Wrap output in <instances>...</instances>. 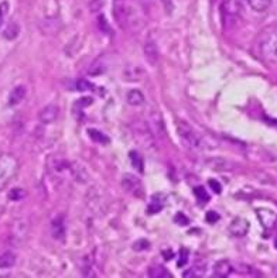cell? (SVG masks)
Wrapping results in <instances>:
<instances>
[{
	"label": "cell",
	"instance_id": "obj_1",
	"mask_svg": "<svg viewBox=\"0 0 277 278\" xmlns=\"http://www.w3.org/2000/svg\"><path fill=\"white\" fill-rule=\"evenodd\" d=\"M256 53L269 64H277V26L269 27L260 34L256 43Z\"/></svg>",
	"mask_w": 277,
	"mask_h": 278
},
{
	"label": "cell",
	"instance_id": "obj_2",
	"mask_svg": "<svg viewBox=\"0 0 277 278\" xmlns=\"http://www.w3.org/2000/svg\"><path fill=\"white\" fill-rule=\"evenodd\" d=\"M175 128H177L178 136L181 137L182 141H184L190 149L200 151L205 147V141L203 140V137H201V136L194 130L191 124H188L187 122H184V120H177Z\"/></svg>",
	"mask_w": 277,
	"mask_h": 278
},
{
	"label": "cell",
	"instance_id": "obj_3",
	"mask_svg": "<svg viewBox=\"0 0 277 278\" xmlns=\"http://www.w3.org/2000/svg\"><path fill=\"white\" fill-rule=\"evenodd\" d=\"M19 168V161L11 154L0 155V191L13 180Z\"/></svg>",
	"mask_w": 277,
	"mask_h": 278
},
{
	"label": "cell",
	"instance_id": "obj_4",
	"mask_svg": "<svg viewBox=\"0 0 277 278\" xmlns=\"http://www.w3.org/2000/svg\"><path fill=\"white\" fill-rule=\"evenodd\" d=\"M133 131H135V136L138 137V141H141L146 147H150V144H153V133L150 130L149 124L146 123H136L133 126Z\"/></svg>",
	"mask_w": 277,
	"mask_h": 278
},
{
	"label": "cell",
	"instance_id": "obj_5",
	"mask_svg": "<svg viewBox=\"0 0 277 278\" xmlns=\"http://www.w3.org/2000/svg\"><path fill=\"white\" fill-rule=\"evenodd\" d=\"M122 185L123 188L128 191L129 193L135 195V196H141L143 195V186H141V182L138 181V178L133 177V175H129L126 174L122 180Z\"/></svg>",
	"mask_w": 277,
	"mask_h": 278
},
{
	"label": "cell",
	"instance_id": "obj_6",
	"mask_svg": "<svg viewBox=\"0 0 277 278\" xmlns=\"http://www.w3.org/2000/svg\"><path fill=\"white\" fill-rule=\"evenodd\" d=\"M257 217H259V220H260V223L262 226L267 229V230H270V229H273L277 223V214L276 212H273V211H270V209H265V208H262V209H257Z\"/></svg>",
	"mask_w": 277,
	"mask_h": 278
},
{
	"label": "cell",
	"instance_id": "obj_7",
	"mask_svg": "<svg viewBox=\"0 0 277 278\" xmlns=\"http://www.w3.org/2000/svg\"><path fill=\"white\" fill-rule=\"evenodd\" d=\"M143 53H144V58L146 61L149 62L151 66L159 62V48H157V44L154 43L153 40H147L144 45H143Z\"/></svg>",
	"mask_w": 277,
	"mask_h": 278
},
{
	"label": "cell",
	"instance_id": "obj_8",
	"mask_svg": "<svg viewBox=\"0 0 277 278\" xmlns=\"http://www.w3.org/2000/svg\"><path fill=\"white\" fill-rule=\"evenodd\" d=\"M222 10L229 17H238L243 10V0H224Z\"/></svg>",
	"mask_w": 277,
	"mask_h": 278
},
{
	"label": "cell",
	"instance_id": "obj_9",
	"mask_svg": "<svg viewBox=\"0 0 277 278\" xmlns=\"http://www.w3.org/2000/svg\"><path fill=\"white\" fill-rule=\"evenodd\" d=\"M232 271H234V266H232L231 261H228V260H219V261H216L215 266H213V277H229V276L232 274Z\"/></svg>",
	"mask_w": 277,
	"mask_h": 278
},
{
	"label": "cell",
	"instance_id": "obj_10",
	"mask_svg": "<svg viewBox=\"0 0 277 278\" xmlns=\"http://www.w3.org/2000/svg\"><path fill=\"white\" fill-rule=\"evenodd\" d=\"M58 118V107L55 105H47L41 109V112L38 113V119L44 124H50L54 123Z\"/></svg>",
	"mask_w": 277,
	"mask_h": 278
},
{
	"label": "cell",
	"instance_id": "obj_11",
	"mask_svg": "<svg viewBox=\"0 0 277 278\" xmlns=\"http://www.w3.org/2000/svg\"><path fill=\"white\" fill-rule=\"evenodd\" d=\"M229 232L234 236H238V237L245 236L249 232V222L246 219H242V217H236L229 225Z\"/></svg>",
	"mask_w": 277,
	"mask_h": 278
},
{
	"label": "cell",
	"instance_id": "obj_12",
	"mask_svg": "<svg viewBox=\"0 0 277 278\" xmlns=\"http://www.w3.org/2000/svg\"><path fill=\"white\" fill-rule=\"evenodd\" d=\"M149 127L153 133V136H163L164 134V123H163V119H161L159 112H153L150 115Z\"/></svg>",
	"mask_w": 277,
	"mask_h": 278
},
{
	"label": "cell",
	"instance_id": "obj_13",
	"mask_svg": "<svg viewBox=\"0 0 277 278\" xmlns=\"http://www.w3.org/2000/svg\"><path fill=\"white\" fill-rule=\"evenodd\" d=\"M51 233L55 239L63 240L65 236V225H64V217L63 216H57L55 219H53L51 222Z\"/></svg>",
	"mask_w": 277,
	"mask_h": 278
},
{
	"label": "cell",
	"instance_id": "obj_14",
	"mask_svg": "<svg viewBox=\"0 0 277 278\" xmlns=\"http://www.w3.org/2000/svg\"><path fill=\"white\" fill-rule=\"evenodd\" d=\"M107 65L105 62V58L104 57H101V58H98L95 60L92 64L89 65V68H88V75L91 76H98V75H102L105 71H106Z\"/></svg>",
	"mask_w": 277,
	"mask_h": 278
},
{
	"label": "cell",
	"instance_id": "obj_15",
	"mask_svg": "<svg viewBox=\"0 0 277 278\" xmlns=\"http://www.w3.org/2000/svg\"><path fill=\"white\" fill-rule=\"evenodd\" d=\"M164 205H166V196H163L161 193H157V195H154L153 198H151V202L149 203V208H147V211H149V214H159L161 209L164 208Z\"/></svg>",
	"mask_w": 277,
	"mask_h": 278
},
{
	"label": "cell",
	"instance_id": "obj_16",
	"mask_svg": "<svg viewBox=\"0 0 277 278\" xmlns=\"http://www.w3.org/2000/svg\"><path fill=\"white\" fill-rule=\"evenodd\" d=\"M26 92L27 91H26V88L23 85L16 86L10 92V95H9V105H11V106L19 105L23 99H24V96H26Z\"/></svg>",
	"mask_w": 277,
	"mask_h": 278
},
{
	"label": "cell",
	"instance_id": "obj_17",
	"mask_svg": "<svg viewBox=\"0 0 277 278\" xmlns=\"http://www.w3.org/2000/svg\"><path fill=\"white\" fill-rule=\"evenodd\" d=\"M126 99H128V103L130 106H141L144 103V95L140 91H138V89L129 91L128 95H126Z\"/></svg>",
	"mask_w": 277,
	"mask_h": 278
},
{
	"label": "cell",
	"instance_id": "obj_18",
	"mask_svg": "<svg viewBox=\"0 0 277 278\" xmlns=\"http://www.w3.org/2000/svg\"><path fill=\"white\" fill-rule=\"evenodd\" d=\"M273 0H246V3L249 4V7L255 11H266Z\"/></svg>",
	"mask_w": 277,
	"mask_h": 278
},
{
	"label": "cell",
	"instance_id": "obj_19",
	"mask_svg": "<svg viewBox=\"0 0 277 278\" xmlns=\"http://www.w3.org/2000/svg\"><path fill=\"white\" fill-rule=\"evenodd\" d=\"M16 264V254L11 251H4L0 254V268H10Z\"/></svg>",
	"mask_w": 277,
	"mask_h": 278
},
{
	"label": "cell",
	"instance_id": "obj_20",
	"mask_svg": "<svg viewBox=\"0 0 277 278\" xmlns=\"http://www.w3.org/2000/svg\"><path fill=\"white\" fill-rule=\"evenodd\" d=\"M204 274H205V266H198V264H195V266H192L191 268H188L184 274H182V277L184 278H200V277H204Z\"/></svg>",
	"mask_w": 277,
	"mask_h": 278
},
{
	"label": "cell",
	"instance_id": "obj_21",
	"mask_svg": "<svg viewBox=\"0 0 277 278\" xmlns=\"http://www.w3.org/2000/svg\"><path fill=\"white\" fill-rule=\"evenodd\" d=\"M129 160L132 162V167H135V170H138V172L143 171V158L138 154V151L133 150L129 153Z\"/></svg>",
	"mask_w": 277,
	"mask_h": 278
},
{
	"label": "cell",
	"instance_id": "obj_22",
	"mask_svg": "<svg viewBox=\"0 0 277 278\" xmlns=\"http://www.w3.org/2000/svg\"><path fill=\"white\" fill-rule=\"evenodd\" d=\"M149 276L151 278H171L170 273L163 267V266H153V267L149 270Z\"/></svg>",
	"mask_w": 277,
	"mask_h": 278
},
{
	"label": "cell",
	"instance_id": "obj_23",
	"mask_svg": "<svg viewBox=\"0 0 277 278\" xmlns=\"http://www.w3.org/2000/svg\"><path fill=\"white\" fill-rule=\"evenodd\" d=\"M19 26L16 24L14 22H11L7 24V27L4 29V31H3V35H4V38L6 40H14L17 35H19Z\"/></svg>",
	"mask_w": 277,
	"mask_h": 278
},
{
	"label": "cell",
	"instance_id": "obj_24",
	"mask_svg": "<svg viewBox=\"0 0 277 278\" xmlns=\"http://www.w3.org/2000/svg\"><path fill=\"white\" fill-rule=\"evenodd\" d=\"M88 136L91 137L92 141H95V143H101V144H106L109 139H107L106 136L102 133V131H99V130H95V128H89L88 130Z\"/></svg>",
	"mask_w": 277,
	"mask_h": 278
},
{
	"label": "cell",
	"instance_id": "obj_25",
	"mask_svg": "<svg viewBox=\"0 0 277 278\" xmlns=\"http://www.w3.org/2000/svg\"><path fill=\"white\" fill-rule=\"evenodd\" d=\"M71 170H72V175H74L76 181L79 182L88 181V174H86V171L81 167V165H72Z\"/></svg>",
	"mask_w": 277,
	"mask_h": 278
},
{
	"label": "cell",
	"instance_id": "obj_26",
	"mask_svg": "<svg viewBox=\"0 0 277 278\" xmlns=\"http://www.w3.org/2000/svg\"><path fill=\"white\" fill-rule=\"evenodd\" d=\"M7 13H9V3L7 1L0 3V30H1L3 23H4L6 17H7Z\"/></svg>",
	"mask_w": 277,
	"mask_h": 278
},
{
	"label": "cell",
	"instance_id": "obj_27",
	"mask_svg": "<svg viewBox=\"0 0 277 278\" xmlns=\"http://www.w3.org/2000/svg\"><path fill=\"white\" fill-rule=\"evenodd\" d=\"M195 195H197V198L201 201V202H208L209 201V195H208V192H207V189L205 188H203V186H198V188H195Z\"/></svg>",
	"mask_w": 277,
	"mask_h": 278
},
{
	"label": "cell",
	"instance_id": "obj_28",
	"mask_svg": "<svg viewBox=\"0 0 277 278\" xmlns=\"http://www.w3.org/2000/svg\"><path fill=\"white\" fill-rule=\"evenodd\" d=\"M24 196H26V192L23 191L22 188H14L9 193V198H10L11 201H20Z\"/></svg>",
	"mask_w": 277,
	"mask_h": 278
},
{
	"label": "cell",
	"instance_id": "obj_29",
	"mask_svg": "<svg viewBox=\"0 0 277 278\" xmlns=\"http://www.w3.org/2000/svg\"><path fill=\"white\" fill-rule=\"evenodd\" d=\"M76 89H78V91H92L94 88H92V85H91L86 79H79V81L76 82Z\"/></svg>",
	"mask_w": 277,
	"mask_h": 278
},
{
	"label": "cell",
	"instance_id": "obj_30",
	"mask_svg": "<svg viewBox=\"0 0 277 278\" xmlns=\"http://www.w3.org/2000/svg\"><path fill=\"white\" fill-rule=\"evenodd\" d=\"M147 248H149V242H147V240H138V242L133 245V250H136V251L147 250Z\"/></svg>",
	"mask_w": 277,
	"mask_h": 278
},
{
	"label": "cell",
	"instance_id": "obj_31",
	"mask_svg": "<svg viewBox=\"0 0 277 278\" xmlns=\"http://www.w3.org/2000/svg\"><path fill=\"white\" fill-rule=\"evenodd\" d=\"M161 3H163L164 10L167 11L169 14H171L173 10H174V0H161Z\"/></svg>",
	"mask_w": 277,
	"mask_h": 278
},
{
	"label": "cell",
	"instance_id": "obj_32",
	"mask_svg": "<svg viewBox=\"0 0 277 278\" xmlns=\"http://www.w3.org/2000/svg\"><path fill=\"white\" fill-rule=\"evenodd\" d=\"M187 261H188V253H187V251L182 248L181 251H180V260H178V263H177V264H178L180 267H184Z\"/></svg>",
	"mask_w": 277,
	"mask_h": 278
},
{
	"label": "cell",
	"instance_id": "obj_33",
	"mask_svg": "<svg viewBox=\"0 0 277 278\" xmlns=\"http://www.w3.org/2000/svg\"><path fill=\"white\" fill-rule=\"evenodd\" d=\"M207 220H208L209 223H215V222L219 220V215L216 214L215 211H211V212L207 214Z\"/></svg>",
	"mask_w": 277,
	"mask_h": 278
},
{
	"label": "cell",
	"instance_id": "obj_34",
	"mask_svg": "<svg viewBox=\"0 0 277 278\" xmlns=\"http://www.w3.org/2000/svg\"><path fill=\"white\" fill-rule=\"evenodd\" d=\"M209 186L212 188L213 192H215V193H219V192H221V189H222V188H221V185H219V184H218L216 181H213V180H211V181H209Z\"/></svg>",
	"mask_w": 277,
	"mask_h": 278
},
{
	"label": "cell",
	"instance_id": "obj_35",
	"mask_svg": "<svg viewBox=\"0 0 277 278\" xmlns=\"http://www.w3.org/2000/svg\"><path fill=\"white\" fill-rule=\"evenodd\" d=\"M99 24H101V29L104 30V32L109 31V27L106 26V20H105V17H104V16H101V17H99Z\"/></svg>",
	"mask_w": 277,
	"mask_h": 278
},
{
	"label": "cell",
	"instance_id": "obj_36",
	"mask_svg": "<svg viewBox=\"0 0 277 278\" xmlns=\"http://www.w3.org/2000/svg\"><path fill=\"white\" fill-rule=\"evenodd\" d=\"M177 220H180V225H187V223H188V219L184 217V215L182 214H178L175 216V222H177Z\"/></svg>",
	"mask_w": 277,
	"mask_h": 278
},
{
	"label": "cell",
	"instance_id": "obj_37",
	"mask_svg": "<svg viewBox=\"0 0 277 278\" xmlns=\"http://www.w3.org/2000/svg\"><path fill=\"white\" fill-rule=\"evenodd\" d=\"M89 4H91V7H101V4H102V0H89Z\"/></svg>",
	"mask_w": 277,
	"mask_h": 278
},
{
	"label": "cell",
	"instance_id": "obj_38",
	"mask_svg": "<svg viewBox=\"0 0 277 278\" xmlns=\"http://www.w3.org/2000/svg\"><path fill=\"white\" fill-rule=\"evenodd\" d=\"M276 247H277V240H276Z\"/></svg>",
	"mask_w": 277,
	"mask_h": 278
}]
</instances>
